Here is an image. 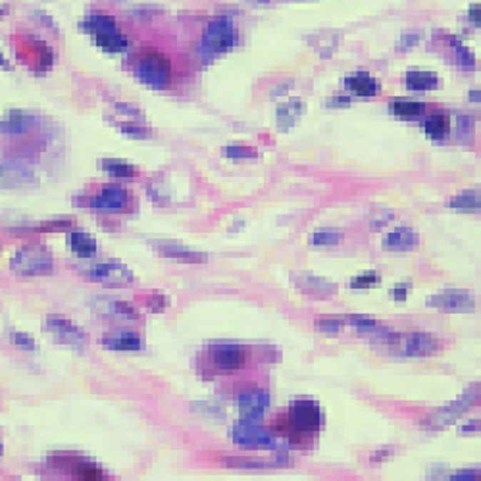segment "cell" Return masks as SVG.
I'll return each instance as SVG.
<instances>
[{
    "label": "cell",
    "mask_w": 481,
    "mask_h": 481,
    "mask_svg": "<svg viewBox=\"0 0 481 481\" xmlns=\"http://www.w3.org/2000/svg\"><path fill=\"white\" fill-rule=\"evenodd\" d=\"M322 427V412L314 400L298 399L293 402L291 414L287 416V431L295 435V441L310 439Z\"/></svg>",
    "instance_id": "6da1fadb"
},
{
    "label": "cell",
    "mask_w": 481,
    "mask_h": 481,
    "mask_svg": "<svg viewBox=\"0 0 481 481\" xmlns=\"http://www.w3.org/2000/svg\"><path fill=\"white\" fill-rule=\"evenodd\" d=\"M10 268L19 275H46L52 272L54 260H52V254L45 248L26 247L14 253Z\"/></svg>",
    "instance_id": "7a4b0ae2"
},
{
    "label": "cell",
    "mask_w": 481,
    "mask_h": 481,
    "mask_svg": "<svg viewBox=\"0 0 481 481\" xmlns=\"http://www.w3.org/2000/svg\"><path fill=\"white\" fill-rule=\"evenodd\" d=\"M389 345H391L397 353L405 356H433L437 355L441 348H443V343L437 335H431V333H406V335H393L389 337Z\"/></svg>",
    "instance_id": "3957f363"
},
{
    "label": "cell",
    "mask_w": 481,
    "mask_h": 481,
    "mask_svg": "<svg viewBox=\"0 0 481 481\" xmlns=\"http://www.w3.org/2000/svg\"><path fill=\"white\" fill-rule=\"evenodd\" d=\"M87 278L104 287H112V289H123V287H131L135 283L133 272L118 260L93 264L87 270Z\"/></svg>",
    "instance_id": "277c9868"
},
{
    "label": "cell",
    "mask_w": 481,
    "mask_h": 481,
    "mask_svg": "<svg viewBox=\"0 0 481 481\" xmlns=\"http://www.w3.org/2000/svg\"><path fill=\"white\" fill-rule=\"evenodd\" d=\"M248 350L239 345H216L208 350V362L214 374L228 375L243 368L247 362Z\"/></svg>",
    "instance_id": "5b68a950"
},
{
    "label": "cell",
    "mask_w": 481,
    "mask_h": 481,
    "mask_svg": "<svg viewBox=\"0 0 481 481\" xmlns=\"http://www.w3.org/2000/svg\"><path fill=\"white\" fill-rule=\"evenodd\" d=\"M137 76L152 89H166L171 81V64L162 54H146L137 66Z\"/></svg>",
    "instance_id": "8992f818"
},
{
    "label": "cell",
    "mask_w": 481,
    "mask_h": 481,
    "mask_svg": "<svg viewBox=\"0 0 481 481\" xmlns=\"http://www.w3.org/2000/svg\"><path fill=\"white\" fill-rule=\"evenodd\" d=\"M477 400H480V387H472L470 391L464 393V397L456 399L452 405H449L447 408H443V410H439L437 414L430 416V418L424 422V425L425 427H430V430L431 427H433V430H441L445 425H450L455 420H458L462 414H466L472 406H475Z\"/></svg>",
    "instance_id": "52a82bcc"
},
{
    "label": "cell",
    "mask_w": 481,
    "mask_h": 481,
    "mask_svg": "<svg viewBox=\"0 0 481 481\" xmlns=\"http://www.w3.org/2000/svg\"><path fill=\"white\" fill-rule=\"evenodd\" d=\"M43 330L49 331L58 343L68 345L74 348H83L87 343V333L74 323L71 320L64 316H49L43 322Z\"/></svg>",
    "instance_id": "ba28073f"
},
{
    "label": "cell",
    "mask_w": 481,
    "mask_h": 481,
    "mask_svg": "<svg viewBox=\"0 0 481 481\" xmlns=\"http://www.w3.org/2000/svg\"><path fill=\"white\" fill-rule=\"evenodd\" d=\"M235 43V29L229 24L228 19H214L203 37V49L206 54L216 56V54H223L228 52Z\"/></svg>",
    "instance_id": "9c48e42d"
},
{
    "label": "cell",
    "mask_w": 481,
    "mask_h": 481,
    "mask_svg": "<svg viewBox=\"0 0 481 481\" xmlns=\"http://www.w3.org/2000/svg\"><path fill=\"white\" fill-rule=\"evenodd\" d=\"M425 304L447 314H470L475 310V298L466 291H445L425 298Z\"/></svg>",
    "instance_id": "30bf717a"
},
{
    "label": "cell",
    "mask_w": 481,
    "mask_h": 481,
    "mask_svg": "<svg viewBox=\"0 0 481 481\" xmlns=\"http://www.w3.org/2000/svg\"><path fill=\"white\" fill-rule=\"evenodd\" d=\"M233 441L247 449H275V441L266 431L260 430L258 424H250L243 420L233 427Z\"/></svg>",
    "instance_id": "8fae6325"
},
{
    "label": "cell",
    "mask_w": 481,
    "mask_h": 481,
    "mask_svg": "<svg viewBox=\"0 0 481 481\" xmlns=\"http://www.w3.org/2000/svg\"><path fill=\"white\" fill-rule=\"evenodd\" d=\"M237 405H239V414L243 422L258 424L260 420H262V414L270 405V399H268V395L264 391L253 389V391L241 393Z\"/></svg>",
    "instance_id": "7c38bea8"
},
{
    "label": "cell",
    "mask_w": 481,
    "mask_h": 481,
    "mask_svg": "<svg viewBox=\"0 0 481 481\" xmlns=\"http://www.w3.org/2000/svg\"><path fill=\"white\" fill-rule=\"evenodd\" d=\"M129 203V195L123 187H116V185H106L102 187L91 201V206L96 210H104V212H120Z\"/></svg>",
    "instance_id": "4fadbf2b"
},
{
    "label": "cell",
    "mask_w": 481,
    "mask_h": 481,
    "mask_svg": "<svg viewBox=\"0 0 481 481\" xmlns=\"http://www.w3.org/2000/svg\"><path fill=\"white\" fill-rule=\"evenodd\" d=\"M420 237L414 229L402 228L395 229L391 233L385 235L383 239V248L391 250V253H410L414 248H418Z\"/></svg>",
    "instance_id": "5bb4252c"
},
{
    "label": "cell",
    "mask_w": 481,
    "mask_h": 481,
    "mask_svg": "<svg viewBox=\"0 0 481 481\" xmlns=\"http://www.w3.org/2000/svg\"><path fill=\"white\" fill-rule=\"evenodd\" d=\"M158 250L164 258L178 260V262H185V264H203L208 260V256L198 250L185 247V245H178V243H158L156 245Z\"/></svg>",
    "instance_id": "9a60e30c"
},
{
    "label": "cell",
    "mask_w": 481,
    "mask_h": 481,
    "mask_svg": "<svg viewBox=\"0 0 481 481\" xmlns=\"http://www.w3.org/2000/svg\"><path fill=\"white\" fill-rule=\"evenodd\" d=\"M295 285L306 295H316V297H330L337 291L335 283H331L328 279L320 278V275H312V273H300L293 278Z\"/></svg>",
    "instance_id": "2e32d148"
},
{
    "label": "cell",
    "mask_w": 481,
    "mask_h": 481,
    "mask_svg": "<svg viewBox=\"0 0 481 481\" xmlns=\"http://www.w3.org/2000/svg\"><path fill=\"white\" fill-rule=\"evenodd\" d=\"M31 127V116L21 110H10L0 120V133L4 135H21Z\"/></svg>",
    "instance_id": "e0dca14e"
},
{
    "label": "cell",
    "mask_w": 481,
    "mask_h": 481,
    "mask_svg": "<svg viewBox=\"0 0 481 481\" xmlns=\"http://www.w3.org/2000/svg\"><path fill=\"white\" fill-rule=\"evenodd\" d=\"M68 243H70L71 253L79 256V258H93L96 254L95 237L85 233V231H71L68 235Z\"/></svg>",
    "instance_id": "ac0fdd59"
},
{
    "label": "cell",
    "mask_w": 481,
    "mask_h": 481,
    "mask_svg": "<svg viewBox=\"0 0 481 481\" xmlns=\"http://www.w3.org/2000/svg\"><path fill=\"white\" fill-rule=\"evenodd\" d=\"M104 347L112 348V350L135 353V350H141V348H143V339H141L139 333H135V331H120V333H116V335L106 337Z\"/></svg>",
    "instance_id": "d6986e66"
},
{
    "label": "cell",
    "mask_w": 481,
    "mask_h": 481,
    "mask_svg": "<svg viewBox=\"0 0 481 481\" xmlns=\"http://www.w3.org/2000/svg\"><path fill=\"white\" fill-rule=\"evenodd\" d=\"M95 37V43L98 45V49H102L104 52H123L127 49V39L116 29H108V31H101L93 35Z\"/></svg>",
    "instance_id": "ffe728a7"
},
{
    "label": "cell",
    "mask_w": 481,
    "mask_h": 481,
    "mask_svg": "<svg viewBox=\"0 0 481 481\" xmlns=\"http://www.w3.org/2000/svg\"><path fill=\"white\" fill-rule=\"evenodd\" d=\"M347 87L358 96H372L378 93V81L366 71H358L347 79Z\"/></svg>",
    "instance_id": "44dd1931"
},
{
    "label": "cell",
    "mask_w": 481,
    "mask_h": 481,
    "mask_svg": "<svg viewBox=\"0 0 481 481\" xmlns=\"http://www.w3.org/2000/svg\"><path fill=\"white\" fill-rule=\"evenodd\" d=\"M437 83L439 79L431 71H410L406 76V87L410 91H431L435 89Z\"/></svg>",
    "instance_id": "7402d4cb"
},
{
    "label": "cell",
    "mask_w": 481,
    "mask_h": 481,
    "mask_svg": "<svg viewBox=\"0 0 481 481\" xmlns=\"http://www.w3.org/2000/svg\"><path fill=\"white\" fill-rule=\"evenodd\" d=\"M102 170L108 171L110 176H114V178H133L135 173H137V168L131 166L126 160L120 158H104L101 162Z\"/></svg>",
    "instance_id": "603a6c76"
},
{
    "label": "cell",
    "mask_w": 481,
    "mask_h": 481,
    "mask_svg": "<svg viewBox=\"0 0 481 481\" xmlns=\"http://www.w3.org/2000/svg\"><path fill=\"white\" fill-rule=\"evenodd\" d=\"M27 173L19 170L14 164H0V183L4 187H16L19 183H26Z\"/></svg>",
    "instance_id": "cb8c5ba5"
},
{
    "label": "cell",
    "mask_w": 481,
    "mask_h": 481,
    "mask_svg": "<svg viewBox=\"0 0 481 481\" xmlns=\"http://www.w3.org/2000/svg\"><path fill=\"white\" fill-rule=\"evenodd\" d=\"M425 133L431 139H443L445 135L449 133V118L445 114L431 116L430 120L425 121Z\"/></svg>",
    "instance_id": "d4e9b609"
},
{
    "label": "cell",
    "mask_w": 481,
    "mask_h": 481,
    "mask_svg": "<svg viewBox=\"0 0 481 481\" xmlns=\"http://www.w3.org/2000/svg\"><path fill=\"white\" fill-rule=\"evenodd\" d=\"M300 112H303V104H300V101L287 102V104L278 108L279 123H283V129L295 126V121H297V118L300 116Z\"/></svg>",
    "instance_id": "484cf974"
},
{
    "label": "cell",
    "mask_w": 481,
    "mask_h": 481,
    "mask_svg": "<svg viewBox=\"0 0 481 481\" xmlns=\"http://www.w3.org/2000/svg\"><path fill=\"white\" fill-rule=\"evenodd\" d=\"M85 27H87V31H89L91 35H95V33L108 31V29H116V21L110 18L108 14L95 12V14H91L89 18H87Z\"/></svg>",
    "instance_id": "4316f807"
},
{
    "label": "cell",
    "mask_w": 481,
    "mask_h": 481,
    "mask_svg": "<svg viewBox=\"0 0 481 481\" xmlns=\"http://www.w3.org/2000/svg\"><path fill=\"white\" fill-rule=\"evenodd\" d=\"M393 112L400 118H414V116H420L425 110V106L422 102L414 101H397L393 102Z\"/></svg>",
    "instance_id": "83f0119b"
},
{
    "label": "cell",
    "mask_w": 481,
    "mask_h": 481,
    "mask_svg": "<svg viewBox=\"0 0 481 481\" xmlns=\"http://www.w3.org/2000/svg\"><path fill=\"white\" fill-rule=\"evenodd\" d=\"M450 206L458 210H480V193L468 191V193H462V195L455 196V198L450 201Z\"/></svg>",
    "instance_id": "f1b7e54d"
},
{
    "label": "cell",
    "mask_w": 481,
    "mask_h": 481,
    "mask_svg": "<svg viewBox=\"0 0 481 481\" xmlns=\"http://www.w3.org/2000/svg\"><path fill=\"white\" fill-rule=\"evenodd\" d=\"M343 241V233L339 231H316L312 235V243L316 247H331V245H339Z\"/></svg>",
    "instance_id": "f546056e"
},
{
    "label": "cell",
    "mask_w": 481,
    "mask_h": 481,
    "mask_svg": "<svg viewBox=\"0 0 481 481\" xmlns=\"http://www.w3.org/2000/svg\"><path fill=\"white\" fill-rule=\"evenodd\" d=\"M381 281L380 273L378 272H366L356 275L353 281H350V287L353 289H370V287H375Z\"/></svg>",
    "instance_id": "4dcf8cb0"
},
{
    "label": "cell",
    "mask_w": 481,
    "mask_h": 481,
    "mask_svg": "<svg viewBox=\"0 0 481 481\" xmlns=\"http://www.w3.org/2000/svg\"><path fill=\"white\" fill-rule=\"evenodd\" d=\"M74 474L79 477V480H104V475L98 468H95L93 464H79L74 470Z\"/></svg>",
    "instance_id": "1f68e13d"
},
{
    "label": "cell",
    "mask_w": 481,
    "mask_h": 481,
    "mask_svg": "<svg viewBox=\"0 0 481 481\" xmlns=\"http://www.w3.org/2000/svg\"><path fill=\"white\" fill-rule=\"evenodd\" d=\"M345 323L337 318H318L316 320V330L325 331V333H339L343 330Z\"/></svg>",
    "instance_id": "d6a6232c"
},
{
    "label": "cell",
    "mask_w": 481,
    "mask_h": 481,
    "mask_svg": "<svg viewBox=\"0 0 481 481\" xmlns=\"http://www.w3.org/2000/svg\"><path fill=\"white\" fill-rule=\"evenodd\" d=\"M223 152H226V156H229V158H254L258 152L254 151V148H248V146H226L223 148Z\"/></svg>",
    "instance_id": "836d02e7"
},
{
    "label": "cell",
    "mask_w": 481,
    "mask_h": 481,
    "mask_svg": "<svg viewBox=\"0 0 481 481\" xmlns=\"http://www.w3.org/2000/svg\"><path fill=\"white\" fill-rule=\"evenodd\" d=\"M121 131L131 139H148L151 137V131L139 123H126V126H121Z\"/></svg>",
    "instance_id": "e575fe53"
},
{
    "label": "cell",
    "mask_w": 481,
    "mask_h": 481,
    "mask_svg": "<svg viewBox=\"0 0 481 481\" xmlns=\"http://www.w3.org/2000/svg\"><path fill=\"white\" fill-rule=\"evenodd\" d=\"M10 341L19 348H26V350H35L37 345L33 341L31 335H27V333H21V331H16V333H10Z\"/></svg>",
    "instance_id": "d590c367"
},
{
    "label": "cell",
    "mask_w": 481,
    "mask_h": 481,
    "mask_svg": "<svg viewBox=\"0 0 481 481\" xmlns=\"http://www.w3.org/2000/svg\"><path fill=\"white\" fill-rule=\"evenodd\" d=\"M112 310L118 314V316L126 318V320H135L137 316V312H135V308H131L127 303H121V300H116V303H112Z\"/></svg>",
    "instance_id": "8d00e7d4"
},
{
    "label": "cell",
    "mask_w": 481,
    "mask_h": 481,
    "mask_svg": "<svg viewBox=\"0 0 481 481\" xmlns=\"http://www.w3.org/2000/svg\"><path fill=\"white\" fill-rule=\"evenodd\" d=\"M146 308L162 312L166 308V298L162 297L160 293H154V295H151V297H146Z\"/></svg>",
    "instance_id": "74e56055"
},
{
    "label": "cell",
    "mask_w": 481,
    "mask_h": 481,
    "mask_svg": "<svg viewBox=\"0 0 481 481\" xmlns=\"http://www.w3.org/2000/svg\"><path fill=\"white\" fill-rule=\"evenodd\" d=\"M450 480H480V470H472V472H458Z\"/></svg>",
    "instance_id": "f35d334b"
},
{
    "label": "cell",
    "mask_w": 481,
    "mask_h": 481,
    "mask_svg": "<svg viewBox=\"0 0 481 481\" xmlns=\"http://www.w3.org/2000/svg\"><path fill=\"white\" fill-rule=\"evenodd\" d=\"M391 293L395 300H405L406 295H408V285H397Z\"/></svg>",
    "instance_id": "ab89813d"
},
{
    "label": "cell",
    "mask_w": 481,
    "mask_h": 481,
    "mask_svg": "<svg viewBox=\"0 0 481 481\" xmlns=\"http://www.w3.org/2000/svg\"><path fill=\"white\" fill-rule=\"evenodd\" d=\"M470 18H472L474 24L480 26V4H474V6H472V10H470Z\"/></svg>",
    "instance_id": "60d3db41"
},
{
    "label": "cell",
    "mask_w": 481,
    "mask_h": 481,
    "mask_svg": "<svg viewBox=\"0 0 481 481\" xmlns=\"http://www.w3.org/2000/svg\"><path fill=\"white\" fill-rule=\"evenodd\" d=\"M0 68H2V70H10V68H12V66H10V62H8V58L4 56L2 52H0Z\"/></svg>",
    "instance_id": "b9f144b4"
},
{
    "label": "cell",
    "mask_w": 481,
    "mask_h": 481,
    "mask_svg": "<svg viewBox=\"0 0 481 481\" xmlns=\"http://www.w3.org/2000/svg\"><path fill=\"white\" fill-rule=\"evenodd\" d=\"M0 452H2V447H0Z\"/></svg>",
    "instance_id": "7bdbcfd3"
}]
</instances>
